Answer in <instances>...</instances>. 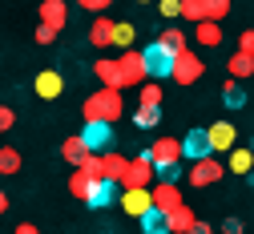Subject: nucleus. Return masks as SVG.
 I'll return each mask as SVG.
<instances>
[{"label": "nucleus", "instance_id": "obj_24", "mask_svg": "<svg viewBox=\"0 0 254 234\" xmlns=\"http://www.w3.org/2000/svg\"><path fill=\"white\" fill-rule=\"evenodd\" d=\"M157 41H162L170 53H182V49H190V37H186L182 28H174V24H166L162 32H157Z\"/></svg>", "mask_w": 254, "mask_h": 234}, {"label": "nucleus", "instance_id": "obj_32", "mask_svg": "<svg viewBox=\"0 0 254 234\" xmlns=\"http://www.w3.org/2000/svg\"><path fill=\"white\" fill-rule=\"evenodd\" d=\"M182 16H186L190 24L206 20V0H182Z\"/></svg>", "mask_w": 254, "mask_h": 234}, {"label": "nucleus", "instance_id": "obj_9", "mask_svg": "<svg viewBox=\"0 0 254 234\" xmlns=\"http://www.w3.org/2000/svg\"><path fill=\"white\" fill-rule=\"evenodd\" d=\"M149 198H153V206L166 210V214L186 202V198H182V186H178V182H162V178H157V186H149Z\"/></svg>", "mask_w": 254, "mask_h": 234}, {"label": "nucleus", "instance_id": "obj_6", "mask_svg": "<svg viewBox=\"0 0 254 234\" xmlns=\"http://www.w3.org/2000/svg\"><path fill=\"white\" fill-rule=\"evenodd\" d=\"M141 57H145V69H149V77H170V73H174V53H170L162 41L145 45V49H141Z\"/></svg>", "mask_w": 254, "mask_h": 234}, {"label": "nucleus", "instance_id": "obj_44", "mask_svg": "<svg viewBox=\"0 0 254 234\" xmlns=\"http://www.w3.org/2000/svg\"><path fill=\"white\" fill-rule=\"evenodd\" d=\"M4 210H8V194L0 190V214H4Z\"/></svg>", "mask_w": 254, "mask_h": 234}, {"label": "nucleus", "instance_id": "obj_15", "mask_svg": "<svg viewBox=\"0 0 254 234\" xmlns=\"http://www.w3.org/2000/svg\"><path fill=\"white\" fill-rule=\"evenodd\" d=\"M93 77H97L105 89H125V77H121V65L117 61H109V57H101L97 65H93Z\"/></svg>", "mask_w": 254, "mask_h": 234}, {"label": "nucleus", "instance_id": "obj_39", "mask_svg": "<svg viewBox=\"0 0 254 234\" xmlns=\"http://www.w3.org/2000/svg\"><path fill=\"white\" fill-rule=\"evenodd\" d=\"M238 53H246V57H254V28H246L242 37H238Z\"/></svg>", "mask_w": 254, "mask_h": 234}, {"label": "nucleus", "instance_id": "obj_8", "mask_svg": "<svg viewBox=\"0 0 254 234\" xmlns=\"http://www.w3.org/2000/svg\"><path fill=\"white\" fill-rule=\"evenodd\" d=\"M81 138H85V146H89L93 154H101V150L113 146V125H109V121H85Z\"/></svg>", "mask_w": 254, "mask_h": 234}, {"label": "nucleus", "instance_id": "obj_2", "mask_svg": "<svg viewBox=\"0 0 254 234\" xmlns=\"http://www.w3.org/2000/svg\"><path fill=\"white\" fill-rule=\"evenodd\" d=\"M153 178H157L153 157H149V154H137V157H129V165H125V174H121L117 186H121V190H149Z\"/></svg>", "mask_w": 254, "mask_h": 234}, {"label": "nucleus", "instance_id": "obj_40", "mask_svg": "<svg viewBox=\"0 0 254 234\" xmlns=\"http://www.w3.org/2000/svg\"><path fill=\"white\" fill-rule=\"evenodd\" d=\"M178 174H182V165H166V170H157L162 182H178Z\"/></svg>", "mask_w": 254, "mask_h": 234}, {"label": "nucleus", "instance_id": "obj_23", "mask_svg": "<svg viewBox=\"0 0 254 234\" xmlns=\"http://www.w3.org/2000/svg\"><path fill=\"white\" fill-rule=\"evenodd\" d=\"M125 165H129V157H125V154H113V150H105V154H101V170H105V178H109V182H121Z\"/></svg>", "mask_w": 254, "mask_h": 234}, {"label": "nucleus", "instance_id": "obj_41", "mask_svg": "<svg viewBox=\"0 0 254 234\" xmlns=\"http://www.w3.org/2000/svg\"><path fill=\"white\" fill-rule=\"evenodd\" d=\"M222 230H226V234H242V222H238V218H226V222H222Z\"/></svg>", "mask_w": 254, "mask_h": 234}, {"label": "nucleus", "instance_id": "obj_4", "mask_svg": "<svg viewBox=\"0 0 254 234\" xmlns=\"http://www.w3.org/2000/svg\"><path fill=\"white\" fill-rule=\"evenodd\" d=\"M117 65H121V77H125V89H141V85L149 81V69H145V57H141L137 49H125V53L117 57Z\"/></svg>", "mask_w": 254, "mask_h": 234}, {"label": "nucleus", "instance_id": "obj_30", "mask_svg": "<svg viewBox=\"0 0 254 234\" xmlns=\"http://www.w3.org/2000/svg\"><path fill=\"white\" fill-rule=\"evenodd\" d=\"M222 97H226V105H230V109H242V105H246V93H242V85H238L234 77L222 85Z\"/></svg>", "mask_w": 254, "mask_h": 234}, {"label": "nucleus", "instance_id": "obj_3", "mask_svg": "<svg viewBox=\"0 0 254 234\" xmlns=\"http://www.w3.org/2000/svg\"><path fill=\"white\" fill-rule=\"evenodd\" d=\"M202 73H206V61H202L194 49L174 53V73H170V81H178V85H194V81H202Z\"/></svg>", "mask_w": 254, "mask_h": 234}, {"label": "nucleus", "instance_id": "obj_16", "mask_svg": "<svg viewBox=\"0 0 254 234\" xmlns=\"http://www.w3.org/2000/svg\"><path fill=\"white\" fill-rule=\"evenodd\" d=\"M41 24H53L61 32L69 24V4H65V0H41Z\"/></svg>", "mask_w": 254, "mask_h": 234}, {"label": "nucleus", "instance_id": "obj_34", "mask_svg": "<svg viewBox=\"0 0 254 234\" xmlns=\"http://www.w3.org/2000/svg\"><path fill=\"white\" fill-rule=\"evenodd\" d=\"M81 170H85L93 182H97V178H105V170H101V154H89V157L81 161Z\"/></svg>", "mask_w": 254, "mask_h": 234}, {"label": "nucleus", "instance_id": "obj_20", "mask_svg": "<svg viewBox=\"0 0 254 234\" xmlns=\"http://www.w3.org/2000/svg\"><path fill=\"white\" fill-rule=\"evenodd\" d=\"M137 222H141V234H170V218H166V210H157V206H149Z\"/></svg>", "mask_w": 254, "mask_h": 234}, {"label": "nucleus", "instance_id": "obj_7", "mask_svg": "<svg viewBox=\"0 0 254 234\" xmlns=\"http://www.w3.org/2000/svg\"><path fill=\"white\" fill-rule=\"evenodd\" d=\"M214 182H222V161H214V154L190 161V186L206 190V186H214Z\"/></svg>", "mask_w": 254, "mask_h": 234}, {"label": "nucleus", "instance_id": "obj_42", "mask_svg": "<svg viewBox=\"0 0 254 234\" xmlns=\"http://www.w3.org/2000/svg\"><path fill=\"white\" fill-rule=\"evenodd\" d=\"M12 234H41V226H33V222H20Z\"/></svg>", "mask_w": 254, "mask_h": 234}, {"label": "nucleus", "instance_id": "obj_19", "mask_svg": "<svg viewBox=\"0 0 254 234\" xmlns=\"http://www.w3.org/2000/svg\"><path fill=\"white\" fill-rule=\"evenodd\" d=\"M226 165H230L234 174L250 178V174H254V150H242V146H234V150L226 154Z\"/></svg>", "mask_w": 254, "mask_h": 234}, {"label": "nucleus", "instance_id": "obj_35", "mask_svg": "<svg viewBox=\"0 0 254 234\" xmlns=\"http://www.w3.org/2000/svg\"><path fill=\"white\" fill-rule=\"evenodd\" d=\"M157 12H162L166 20H174V16H182V0H157Z\"/></svg>", "mask_w": 254, "mask_h": 234}, {"label": "nucleus", "instance_id": "obj_17", "mask_svg": "<svg viewBox=\"0 0 254 234\" xmlns=\"http://www.w3.org/2000/svg\"><path fill=\"white\" fill-rule=\"evenodd\" d=\"M194 41L202 49H218L222 45V20H198L194 24Z\"/></svg>", "mask_w": 254, "mask_h": 234}, {"label": "nucleus", "instance_id": "obj_29", "mask_svg": "<svg viewBox=\"0 0 254 234\" xmlns=\"http://www.w3.org/2000/svg\"><path fill=\"white\" fill-rule=\"evenodd\" d=\"M162 85H157V81H145L141 89H137V105H162Z\"/></svg>", "mask_w": 254, "mask_h": 234}, {"label": "nucleus", "instance_id": "obj_38", "mask_svg": "<svg viewBox=\"0 0 254 234\" xmlns=\"http://www.w3.org/2000/svg\"><path fill=\"white\" fill-rule=\"evenodd\" d=\"M77 4H81L85 12H97V16H101V12H105V8L113 4V0H77Z\"/></svg>", "mask_w": 254, "mask_h": 234}, {"label": "nucleus", "instance_id": "obj_27", "mask_svg": "<svg viewBox=\"0 0 254 234\" xmlns=\"http://www.w3.org/2000/svg\"><path fill=\"white\" fill-rule=\"evenodd\" d=\"M89 186H93V178H89V174L81 170V165H73V178H69V194H73V198H81V202H85Z\"/></svg>", "mask_w": 254, "mask_h": 234}, {"label": "nucleus", "instance_id": "obj_13", "mask_svg": "<svg viewBox=\"0 0 254 234\" xmlns=\"http://www.w3.org/2000/svg\"><path fill=\"white\" fill-rule=\"evenodd\" d=\"M117 198H121V186H117V182H109V178H97V182L89 186V194H85V202L101 210V206H109V202H117Z\"/></svg>", "mask_w": 254, "mask_h": 234}, {"label": "nucleus", "instance_id": "obj_11", "mask_svg": "<svg viewBox=\"0 0 254 234\" xmlns=\"http://www.w3.org/2000/svg\"><path fill=\"white\" fill-rule=\"evenodd\" d=\"M206 133H210V150H214V154H230V150L238 146V129H234L230 121L206 125Z\"/></svg>", "mask_w": 254, "mask_h": 234}, {"label": "nucleus", "instance_id": "obj_45", "mask_svg": "<svg viewBox=\"0 0 254 234\" xmlns=\"http://www.w3.org/2000/svg\"><path fill=\"white\" fill-rule=\"evenodd\" d=\"M137 4H149V0H137Z\"/></svg>", "mask_w": 254, "mask_h": 234}, {"label": "nucleus", "instance_id": "obj_28", "mask_svg": "<svg viewBox=\"0 0 254 234\" xmlns=\"http://www.w3.org/2000/svg\"><path fill=\"white\" fill-rule=\"evenodd\" d=\"M0 174H20V150L0 146Z\"/></svg>", "mask_w": 254, "mask_h": 234}, {"label": "nucleus", "instance_id": "obj_25", "mask_svg": "<svg viewBox=\"0 0 254 234\" xmlns=\"http://www.w3.org/2000/svg\"><path fill=\"white\" fill-rule=\"evenodd\" d=\"M226 69H230V77H234V81H246V77H254V57L234 53V57L226 61Z\"/></svg>", "mask_w": 254, "mask_h": 234}, {"label": "nucleus", "instance_id": "obj_22", "mask_svg": "<svg viewBox=\"0 0 254 234\" xmlns=\"http://www.w3.org/2000/svg\"><path fill=\"white\" fill-rule=\"evenodd\" d=\"M166 218H170V230H174V234H190V230H194V222H198V214L190 210L186 202H182V206H174Z\"/></svg>", "mask_w": 254, "mask_h": 234}, {"label": "nucleus", "instance_id": "obj_12", "mask_svg": "<svg viewBox=\"0 0 254 234\" xmlns=\"http://www.w3.org/2000/svg\"><path fill=\"white\" fill-rule=\"evenodd\" d=\"M182 154H186V161L210 157V154H214V150H210V133H206V129H190L186 138H182Z\"/></svg>", "mask_w": 254, "mask_h": 234}, {"label": "nucleus", "instance_id": "obj_21", "mask_svg": "<svg viewBox=\"0 0 254 234\" xmlns=\"http://www.w3.org/2000/svg\"><path fill=\"white\" fill-rule=\"evenodd\" d=\"M113 28H117V20H109V16H97V20H93V28H89V41H93V49H105V45H113Z\"/></svg>", "mask_w": 254, "mask_h": 234}, {"label": "nucleus", "instance_id": "obj_36", "mask_svg": "<svg viewBox=\"0 0 254 234\" xmlns=\"http://www.w3.org/2000/svg\"><path fill=\"white\" fill-rule=\"evenodd\" d=\"M12 125H16V109L12 105H0V133H8Z\"/></svg>", "mask_w": 254, "mask_h": 234}, {"label": "nucleus", "instance_id": "obj_37", "mask_svg": "<svg viewBox=\"0 0 254 234\" xmlns=\"http://www.w3.org/2000/svg\"><path fill=\"white\" fill-rule=\"evenodd\" d=\"M57 41V28L53 24H37V45H53Z\"/></svg>", "mask_w": 254, "mask_h": 234}, {"label": "nucleus", "instance_id": "obj_18", "mask_svg": "<svg viewBox=\"0 0 254 234\" xmlns=\"http://www.w3.org/2000/svg\"><path fill=\"white\" fill-rule=\"evenodd\" d=\"M89 154H93V150L85 146V138H81V133H73V138H65V142H61V161H69V165H81Z\"/></svg>", "mask_w": 254, "mask_h": 234}, {"label": "nucleus", "instance_id": "obj_1", "mask_svg": "<svg viewBox=\"0 0 254 234\" xmlns=\"http://www.w3.org/2000/svg\"><path fill=\"white\" fill-rule=\"evenodd\" d=\"M121 93L125 89H93V97H85V101H81V117L85 121H117L121 113H125V101H121Z\"/></svg>", "mask_w": 254, "mask_h": 234}, {"label": "nucleus", "instance_id": "obj_26", "mask_svg": "<svg viewBox=\"0 0 254 234\" xmlns=\"http://www.w3.org/2000/svg\"><path fill=\"white\" fill-rule=\"evenodd\" d=\"M133 125L157 129V125H162V105H137V109H133Z\"/></svg>", "mask_w": 254, "mask_h": 234}, {"label": "nucleus", "instance_id": "obj_33", "mask_svg": "<svg viewBox=\"0 0 254 234\" xmlns=\"http://www.w3.org/2000/svg\"><path fill=\"white\" fill-rule=\"evenodd\" d=\"M230 16V0H206V20H226Z\"/></svg>", "mask_w": 254, "mask_h": 234}, {"label": "nucleus", "instance_id": "obj_10", "mask_svg": "<svg viewBox=\"0 0 254 234\" xmlns=\"http://www.w3.org/2000/svg\"><path fill=\"white\" fill-rule=\"evenodd\" d=\"M33 89H37L41 101H57V97L65 93V77H61V69H41L37 81H33Z\"/></svg>", "mask_w": 254, "mask_h": 234}, {"label": "nucleus", "instance_id": "obj_31", "mask_svg": "<svg viewBox=\"0 0 254 234\" xmlns=\"http://www.w3.org/2000/svg\"><path fill=\"white\" fill-rule=\"evenodd\" d=\"M133 37H137V28H133L129 20H117V28H113V45H117V49H129Z\"/></svg>", "mask_w": 254, "mask_h": 234}, {"label": "nucleus", "instance_id": "obj_5", "mask_svg": "<svg viewBox=\"0 0 254 234\" xmlns=\"http://www.w3.org/2000/svg\"><path fill=\"white\" fill-rule=\"evenodd\" d=\"M149 157H153L157 170H166V165H182V161H186V154H182V138H157V142L149 146Z\"/></svg>", "mask_w": 254, "mask_h": 234}, {"label": "nucleus", "instance_id": "obj_14", "mask_svg": "<svg viewBox=\"0 0 254 234\" xmlns=\"http://www.w3.org/2000/svg\"><path fill=\"white\" fill-rule=\"evenodd\" d=\"M117 202H121V210L129 214V218H141V214L153 206V198H149V190H121Z\"/></svg>", "mask_w": 254, "mask_h": 234}, {"label": "nucleus", "instance_id": "obj_43", "mask_svg": "<svg viewBox=\"0 0 254 234\" xmlns=\"http://www.w3.org/2000/svg\"><path fill=\"white\" fill-rule=\"evenodd\" d=\"M190 234H214V230H210V222H202V218H198V222H194V230H190Z\"/></svg>", "mask_w": 254, "mask_h": 234}]
</instances>
